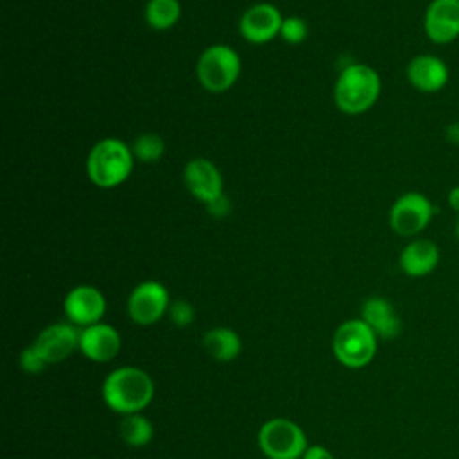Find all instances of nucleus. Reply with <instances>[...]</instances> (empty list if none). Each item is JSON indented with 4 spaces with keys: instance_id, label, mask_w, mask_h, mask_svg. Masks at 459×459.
I'll list each match as a JSON object with an SVG mask.
<instances>
[{
    "instance_id": "nucleus-1",
    "label": "nucleus",
    "mask_w": 459,
    "mask_h": 459,
    "mask_svg": "<svg viewBox=\"0 0 459 459\" xmlns=\"http://www.w3.org/2000/svg\"><path fill=\"white\" fill-rule=\"evenodd\" d=\"M154 396V382L151 375L136 366H120L113 369L102 384V398L106 405L118 414L142 412Z\"/></svg>"
},
{
    "instance_id": "nucleus-2",
    "label": "nucleus",
    "mask_w": 459,
    "mask_h": 459,
    "mask_svg": "<svg viewBox=\"0 0 459 459\" xmlns=\"http://www.w3.org/2000/svg\"><path fill=\"white\" fill-rule=\"evenodd\" d=\"M382 91L378 72L366 63H351L344 66L335 81L333 100L339 111L346 115H362L369 111Z\"/></svg>"
},
{
    "instance_id": "nucleus-3",
    "label": "nucleus",
    "mask_w": 459,
    "mask_h": 459,
    "mask_svg": "<svg viewBox=\"0 0 459 459\" xmlns=\"http://www.w3.org/2000/svg\"><path fill=\"white\" fill-rule=\"evenodd\" d=\"M134 167L133 149L120 138L99 140L88 152L86 174L99 188H115L129 179Z\"/></svg>"
},
{
    "instance_id": "nucleus-4",
    "label": "nucleus",
    "mask_w": 459,
    "mask_h": 459,
    "mask_svg": "<svg viewBox=\"0 0 459 459\" xmlns=\"http://www.w3.org/2000/svg\"><path fill=\"white\" fill-rule=\"evenodd\" d=\"M242 61L238 52L224 43L206 47L195 65L199 84L210 93L228 91L238 79Z\"/></svg>"
},
{
    "instance_id": "nucleus-5",
    "label": "nucleus",
    "mask_w": 459,
    "mask_h": 459,
    "mask_svg": "<svg viewBox=\"0 0 459 459\" xmlns=\"http://www.w3.org/2000/svg\"><path fill=\"white\" fill-rule=\"evenodd\" d=\"M377 333L360 319L341 323L333 333L332 348L335 359L351 369L368 366L377 355Z\"/></svg>"
},
{
    "instance_id": "nucleus-6",
    "label": "nucleus",
    "mask_w": 459,
    "mask_h": 459,
    "mask_svg": "<svg viewBox=\"0 0 459 459\" xmlns=\"http://www.w3.org/2000/svg\"><path fill=\"white\" fill-rule=\"evenodd\" d=\"M436 215L434 203L418 190L403 192L389 208V226L400 237H418L423 233Z\"/></svg>"
},
{
    "instance_id": "nucleus-7",
    "label": "nucleus",
    "mask_w": 459,
    "mask_h": 459,
    "mask_svg": "<svg viewBox=\"0 0 459 459\" xmlns=\"http://www.w3.org/2000/svg\"><path fill=\"white\" fill-rule=\"evenodd\" d=\"M258 446L269 459H301L308 443L296 421L271 418L258 430Z\"/></svg>"
},
{
    "instance_id": "nucleus-8",
    "label": "nucleus",
    "mask_w": 459,
    "mask_h": 459,
    "mask_svg": "<svg viewBox=\"0 0 459 459\" xmlns=\"http://www.w3.org/2000/svg\"><path fill=\"white\" fill-rule=\"evenodd\" d=\"M170 296L163 283L156 280H145L138 283L127 298L129 317L142 326L158 323L169 310Z\"/></svg>"
},
{
    "instance_id": "nucleus-9",
    "label": "nucleus",
    "mask_w": 459,
    "mask_h": 459,
    "mask_svg": "<svg viewBox=\"0 0 459 459\" xmlns=\"http://www.w3.org/2000/svg\"><path fill=\"white\" fill-rule=\"evenodd\" d=\"M283 16L280 9L269 2H260L244 11L238 22L240 36L253 43L264 45L280 36Z\"/></svg>"
},
{
    "instance_id": "nucleus-10",
    "label": "nucleus",
    "mask_w": 459,
    "mask_h": 459,
    "mask_svg": "<svg viewBox=\"0 0 459 459\" xmlns=\"http://www.w3.org/2000/svg\"><path fill=\"white\" fill-rule=\"evenodd\" d=\"M423 32L434 45H450L459 38V0H430L423 13Z\"/></svg>"
},
{
    "instance_id": "nucleus-11",
    "label": "nucleus",
    "mask_w": 459,
    "mask_h": 459,
    "mask_svg": "<svg viewBox=\"0 0 459 459\" xmlns=\"http://www.w3.org/2000/svg\"><path fill=\"white\" fill-rule=\"evenodd\" d=\"M63 308L72 325L84 328L102 321V316L106 314V298L93 285H77L66 292Z\"/></svg>"
},
{
    "instance_id": "nucleus-12",
    "label": "nucleus",
    "mask_w": 459,
    "mask_h": 459,
    "mask_svg": "<svg viewBox=\"0 0 459 459\" xmlns=\"http://www.w3.org/2000/svg\"><path fill=\"white\" fill-rule=\"evenodd\" d=\"M79 335H81V328L72 325L70 321L52 323L38 333L32 346L39 351L45 362L52 366V364L63 362L75 350H79Z\"/></svg>"
},
{
    "instance_id": "nucleus-13",
    "label": "nucleus",
    "mask_w": 459,
    "mask_h": 459,
    "mask_svg": "<svg viewBox=\"0 0 459 459\" xmlns=\"http://www.w3.org/2000/svg\"><path fill=\"white\" fill-rule=\"evenodd\" d=\"M409 84L420 93H437L450 81L446 61L434 54H418L405 66Z\"/></svg>"
},
{
    "instance_id": "nucleus-14",
    "label": "nucleus",
    "mask_w": 459,
    "mask_h": 459,
    "mask_svg": "<svg viewBox=\"0 0 459 459\" xmlns=\"http://www.w3.org/2000/svg\"><path fill=\"white\" fill-rule=\"evenodd\" d=\"M183 181L188 192L203 204H208L224 194L222 174L217 165L206 158L190 160L183 169Z\"/></svg>"
},
{
    "instance_id": "nucleus-15",
    "label": "nucleus",
    "mask_w": 459,
    "mask_h": 459,
    "mask_svg": "<svg viewBox=\"0 0 459 459\" xmlns=\"http://www.w3.org/2000/svg\"><path fill=\"white\" fill-rule=\"evenodd\" d=\"M122 339L115 326L108 323H95L81 328L79 351L93 362H109L120 351Z\"/></svg>"
},
{
    "instance_id": "nucleus-16",
    "label": "nucleus",
    "mask_w": 459,
    "mask_h": 459,
    "mask_svg": "<svg viewBox=\"0 0 459 459\" xmlns=\"http://www.w3.org/2000/svg\"><path fill=\"white\" fill-rule=\"evenodd\" d=\"M441 260L439 246L430 238L409 240L398 256V265L409 278H423L430 274Z\"/></svg>"
},
{
    "instance_id": "nucleus-17",
    "label": "nucleus",
    "mask_w": 459,
    "mask_h": 459,
    "mask_svg": "<svg viewBox=\"0 0 459 459\" xmlns=\"http://www.w3.org/2000/svg\"><path fill=\"white\" fill-rule=\"evenodd\" d=\"M360 319L380 339H393L402 332V319L393 303L382 296L368 298L360 307Z\"/></svg>"
},
{
    "instance_id": "nucleus-18",
    "label": "nucleus",
    "mask_w": 459,
    "mask_h": 459,
    "mask_svg": "<svg viewBox=\"0 0 459 459\" xmlns=\"http://www.w3.org/2000/svg\"><path fill=\"white\" fill-rule=\"evenodd\" d=\"M203 350L217 362H231L242 351V339L233 328L215 326L203 335Z\"/></svg>"
},
{
    "instance_id": "nucleus-19",
    "label": "nucleus",
    "mask_w": 459,
    "mask_h": 459,
    "mask_svg": "<svg viewBox=\"0 0 459 459\" xmlns=\"http://www.w3.org/2000/svg\"><path fill=\"white\" fill-rule=\"evenodd\" d=\"M118 434L127 446L142 448L151 443L154 436V427L142 412H133L122 416L118 423Z\"/></svg>"
},
{
    "instance_id": "nucleus-20",
    "label": "nucleus",
    "mask_w": 459,
    "mask_h": 459,
    "mask_svg": "<svg viewBox=\"0 0 459 459\" xmlns=\"http://www.w3.org/2000/svg\"><path fill=\"white\" fill-rule=\"evenodd\" d=\"M143 14L151 29L167 30L178 23L181 16V4L179 0H149Z\"/></svg>"
},
{
    "instance_id": "nucleus-21",
    "label": "nucleus",
    "mask_w": 459,
    "mask_h": 459,
    "mask_svg": "<svg viewBox=\"0 0 459 459\" xmlns=\"http://www.w3.org/2000/svg\"><path fill=\"white\" fill-rule=\"evenodd\" d=\"M131 149L136 160L143 163H156L165 152V142L156 133H142L136 136Z\"/></svg>"
},
{
    "instance_id": "nucleus-22",
    "label": "nucleus",
    "mask_w": 459,
    "mask_h": 459,
    "mask_svg": "<svg viewBox=\"0 0 459 459\" xmlns=\"http://www.w3.org/2000/svg\"><path fill=\"white\" fill-rule=\"evenodd\" d=\"M308 36V27L307 22L299 16H287L283 18L281 29H280V38L289 43V45H298L305 41Z\"/></svg>"
},
{
    "instance_id": "nucleus-23",
    "label": "nucleus",
    "mask_w": 459,
    "mask_h": 459,
    "mask_svg": "<svg viewBox=\"0 0 459 459\" xmlns=\"http://www.w3.org/2000/svg\"><path fill=\"white\" fill-rule=\"evenodd\" d=\"M167 316L176 326H188L195 317V310L192 303L186 299H172Z\"/></svg>"
},
{
    "instance_id": "nucleus-24",
    "label": "nucleus",
    "mask_w": 459,
    "mask_h": 459,
    "mask_svg": "<svg viewBox=\"0 0 459 459\" xmlns=\"http://www.w3.org/2000/svg\"><path fill=\"white\" fill-rule=\"evenodd\" d=\"M47 366H48V364L45 362V359L39 355V351H38L32 344L25 346V348L22 350V353H20V368H22L25 373H29V375H38V373H41Z\"/></svg>"
},
{
    "instance_id": "nucleus-25",
    "label": "nucleus",
    "mask_w": 459,
    "mask_h": 459,
    "mask_svg": "<svg viewBox=\"0 0 459 459\" xmlns=\"http://www.w3.org/2000/svg\"><path fill=\"white\" fill-rule=\"evenodd\" d=\"M206 208H208V212H210L213 217H224V215L230 213V201H228V197L222 194V195L217 197L215 201L208 203Z\"/></svg>"
},
{
    "instance_id": "nucleus-26",
    "label": "nucleus",
    "mask_w": 459,
    "mask_h": 459,
    "mask_svg": "<svg viewBox=\"0 0 459 459\" xmlns=\"http://www.w3.org/2000/svg\"><path fill=\"white\" fill-rule=\"evenodd\" d=\"M301 459H333V455H332V452H330L326 446H323V445H310V446H307V450L303 452Z\"/></svg>"
},
{
    "instance_id": "nucleus-27",
    "label": "nucleus",
    "mask_w": 459,
    "mask_h": 459,
    "mask_svg": "<svg viewBox=\"0 0 459 459\" xmlns=\"http://www.w3.org/2000/svg\"><path fill=\"white\" fill-rule=\"evenodd\" d=\"M445 138L448 143L459 145V120H454L445 127Z\"/></svg>"
},
{
    "instance_id": "nucleus-28",
    "label": "nucleus",
    "mask_w": 459,
    "mask_h": 459,
    "mask_svg": "<svg viewBox=\"0 0 459 459\" xmlns=\"http://www.w3.org/2000/svg\"><path fill=\"white\" fill-rule=\"evenodd\" d=\"M446 203H448V206L459 215V185H455V186H452V188L448 190V194H446Z\"/></svg>"
},
{
    "instance_id": "nucleus-29",
    "label": "nucleus",
    "mask_w": 459,
    "mask_h": 459,
    "mask_svg": "<svg viewBox=\"0 0 459 459\" xmlns=\"http://www.w3.org/2000/svg\"><path fill=\"white\" fill-rule=\"evenodd\" d=\"M454 233H455V238H457V242H459V215H457L455 224H454Z\"/></svg>"
}]
</instances>
